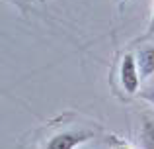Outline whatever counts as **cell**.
<instances>
[{
    "label": "cell",
    "mask_w": 154,
    "mask_h": 149,
    "mask_svg": "<svg viewBox=\"0 0 154 149\" xmlns=\"http://www.w3.org/2000/svg\"><path fill=\"white\" fill-rule=\"evenodd\" d=\"M148 31H150V34H154V10H152V20H150V30H148Z\"/></svg>",
    "instance_id": "52a82bcc"
},
{
    "label": "cell",
    "mask_w": 154,
    "mask_h": 149,
    "mask_svg": "<svg viewBox=\"0 0 154 149\" xmlns=\"http://www.w3.org/2000/svg\"><path fill=\"white\" fill-rule=\"evenodd\" d=\"M144 98H146V100H150V102L154 104V90H150V92H146V94H144Z\"/></svg>",
    "instance_id": "5b68a950"
},
{
    "label": "cell",
    "mask_w": 154,
    "mask_h": 149,
    "mask_svg": "<svg viewBox=\"0 0 154 149\" xmlns=\"http://www.w3.org/2000/svg\"><path fill=\"white\" fill-rule=\"evenodd\" d=\"M137 65H139L140 76H150L154 73V45L143 47L137 55Z\"/></svg>",
    "instance_id": "3957f363"
},
{
    "label": "cell",
    "mask_w": 154,
    "mask_h": 149,
    "mask_svg": "<svg viewBox=\"0 0 154 149\" xmlns=\"http://www.w3.org/2000/svg\"><path fill=\"white\" fill-rule=\"evenodd\" d=\"M92 138H94L92 131H60L47 141L45 149H76Z\"/></svg>",
    "instance_id": "7a4b0ae2"
},
{
    "label": "cell",
    "mask_w": 154,
    "mask_h": 149,
    "mask_svg": "<svg viewBox=\"0 0 154 149\" xmlns=\"http://www.w3.org/2000/svg\"><path fill=\"white\" fill-rule=\"evenodd\" d=\"M113 149H131V147H129V145H125V143H117V145L113 147Z\"/></svg>",
    "instance_id": "8992f818"
},
{
    "label": "cell",
    "mask_w": 154,
    "mask_h": 149,
    "mask_svg": "<svg viewBox=\"0 0 154 149\" xmlns=\"http://www.w3.org/2000/svg\"><path fill=\"white\" fill-rule=\"evenodd\" d=\"M123 2H125V0H123Z\"/></svg>",
    "instance_id": "ba28073f"
},
{
    "label": "cell",
    "mask_w": 154,
    "mask_h": 149,
    "mask_svg": "<svg viewBox=\"0 0 154 149\" xmlns=\"http://www.w3.org/2000/svg\"><path fill=\"white\" fill-rule=\"evenodd\" d=\"M140 143L144 149H154V118H144L140 124Z\"/></svg>",
    "instance_id": "277c9868"
},
{
    "label": "cell",
    "mask_w": 154,
    "mask_h": 149,
    "mask_svg": "<svg viewBox=\"0 0 154 149\" xmlns=\"http://www.w3.org/2000/svg\"><path fill=\"white\" fill-rule=\"evenodd\" d=\"M119 76H121V84L129 94H137L140 84V71L137 65V59L133 53H127L121 59V67H119Z\"/></svg>",
    "instance_id": "6da1fadb"
}]
</instances>
